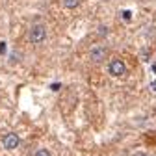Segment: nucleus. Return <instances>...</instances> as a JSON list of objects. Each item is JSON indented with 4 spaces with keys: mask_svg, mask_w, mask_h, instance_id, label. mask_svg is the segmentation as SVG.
<instances>
[{
    "mask_svg": "<svg viewBox=\"0 0 156 156\" xmlns=\"http://www.w3.org/2000/svg\"><path fill=\"white\" fill-rule=\"evenodd\" d=\"M28 39L30 43H43L47 39V28L43 24H34L28 32Z\"/></svg>",
    "mask_w": 156,
    "mask_h": 156,
    "instance_id": "nucleus-1",
    "label": "nucleus"
},
{
    "mask_svg": "<svg viewBox=\"0 0 156 156\" xmlns=\"http://www.w3.org/2000/svg\"><path fill=\"white\" fill-rule=\"evenodd\" d=\"M108 73H110L112 76H115V78H121V76L126 73V65H125V62H123V60H113V62H110V65H108Z\"/></svg>",
    "mask_w": 156,
    "mask_h": 156,
    "instance_id": "nucleus-2",
    "label": "nucleus"
},
{
    "mask_svg": "<svg viewBox=\"0 0 156 156\" xmlns=\"http://www.w3.org/2000/svg\"><path fill=\"white\" fill-rule=\"evenodd\" d=\"M2 145H4V149L13 151V149H17L19 145H21V138H19L17 134H13V132H8L2 138Z\"/></svg>",
    "mask_w": 156,
    "mask_h": 156,
    "instance_id": "nucleus-3",
    "label": "nucleus"
},
{
    "mask_svg": "<svg viewBox=\"0 0 156 156\" xmlns=\"http://www.w3.org/2000/svg\"><path fill=\"white\" fill-rule=\"evenodd\" d=\"M106 54H108V50H106L104 47H95V48H91L89 58H91L93 63H101V62L106 60Z\"/></svg>",
    "mask_w": 156,
    "mask_h": 156,
    "instance_id": "nucleus-4",
    "label": "nucleus"
},
{
    "mask_svg": "<svg viewBox=\"0 0 156 156\" xmlns=\"http://www.w3.org/2000/svg\"><path fill=\"white\" fill-rule=\"evenodd\" d=\"M63 4H65V8L73 9V8H76L78 4H80V0H63Z\"/></svg>",
    "mask_w": 156,
    "mask_h": 156,
    "instance_id": "nucleus-5",
    "label": "nucleus"
},
{
    "mask_svg": "<svg viewBox=\"0 0 156 156\" xmlns=\"http://www.w3.org/2000/svg\"><path fill=\"white\" fill-rule=\"evenodd\" d=\"M34 156H52L50 154V151L48 149H39V151H35V154Z\"/></svg>",
    "mask_w": 156,
    "mask_h": 156,
    "instance_id": "nucleus-6",
    "label": "nucleus"
},
{
    "mask_svg": "<svg viewBox=\"0 0 156 156\" xmlns=\"http://www.w3.org/2000/svg\"><path fill=\"white\" fill-rule=\"evenodd\" d=\"M6 52H8V45L4 41H0V56H4Z\"/></svg>",
    "mask_w": 156,
    "mask_h": 156,
    "instance_id": "nucleus-7",
    "label": "nucleus"
},
{
    "mask_svg": "<svg viewBox=\"0 0 156 156\" xmlns=\"http://www.w3.org/2000/svg\"><path fill=\"white\" fill-rule=\"evenodd\" d=\"M123 17H125V21L128 23L130 21V11H123Z\"/></svg>",
    "mask_w": 156,
    "mask_h": 156,
    "instance_id": "nucleus-8",
    "label": "nucleus"
},
{
    "mask_svg": "<svg viewBox=\"0 0 156 156\" xmlns=\"http://www.w3.org/2000/svg\"><path fill=\"white\" fill-rule=\"evenodd\" d=\"M130 156H149V154H145V152H141V151H138V152H132Z\"/></svg>",
    "mask_w": 156,
    "mask_h": 156,
    "instance_id": "nucleus-9",
    "label": "nucleus"
},
{
    "mask_svg": "<svg viewBox=\"0 0 156 156\" xmlns=\"http://www.w3.org/2000/svg\"><path fill=\"white\" fill-rule=\"evenodd\" d=\"M99 32H101V35H106V34H108V28H104V26H101V28H99Z\"/></svg>",
    "mask_w": 156,
    "mask_h": 156,
    "instance_id": "nucleus-10",
    "label": "nucleus"
},
{
    "mask_svg": "<svg viewBox=\"0 0 156 156\" xmlns=\"http://www.w3.org/2000/svg\"><path fill=\"white\" fill-rule=\"evenodd\" d=\"M151 87H152V89L156 91V82H152V84H151Z\"/></svg>",
    "mask_w": 156,
    "mask_h": 156,
    "instance_id": "nucleus-11",
    "label": "nucleus"
},
{
    "mask_svg": "<svg viewBox=\"0 0 156 156\" xmlns=\"http://www.w3.org/2000/svg\"><path fill=\"white\" fill-rule=\"evenodd\" d=\"M152 71H154V73H156V65H152Z\"/></svg>",
    "mask_w": 156,
    "mask_h": 156,
    "instance_id": "nucleus-12",
    "label": "nucleus"
}]
</instances>
